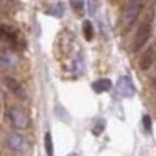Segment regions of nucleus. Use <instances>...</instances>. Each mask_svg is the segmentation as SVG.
I'll list each match as a JSON object with an SVG mask.
<instances>
[{"mask_svg":"<svg viewBox=\"0 0 156 156\" xmlns=\"http://www.w3.org/2000/svg\"><path fill=\"white\" fill-rule=\"evenodd\" d=\"M115 89H117V92H119L122 97H126V98L133 97L136 94V87H134V84H133V81H131L129 76L119 78V81H117V84H115Z\"/></svg>","mask_w":156,"mask_h":156,"instance_id":"39448f33","label":"nucleus"},{"mask_svg":"<svg viewBox=\"0 0 156 156\" xmlns=\"http://www.w3.org/2000/svg\"><path fill=\"white\" fill-rule=\"evenodd\" d=\"M64 11H66V5H64L62 2H58L55 6H51L48 9L47 14H51V16H56V17H61L64 14Z\"/></svg>","mask_w":156,"mask_h":156,"instance_id":"9b49d317","label":"nucleus"},{"mask_svg":"<svg viewBox=\"0 0 156 156\" xmlns=\"http://www.w3.org/2000/svg\"><path fill=\"white\" fill-rule=\"evenodd\" d=\"M105 126H106V120L105 119H98L94 126H92V134L94 136H100L103 131H105Z\"/></svg>","mask_w":156,"mask_h":156,"instance_id":"ddd939ff","label":"nucleus"},{"mask_svg":"<svg viewBox=\"0 0 156 156\" xmlns=\"http://www.w3.org/2000/svg\"><path fill=\"white\" fill-rule=\"evenodd\" d=\"M142 6H144V0H129V3L123 12V25L125 27H129L139 16V12L142 11Z\"/></svg>","mask_w":156,"mask_h":156,"instance_id":"7ed1b4c3","label":"nucleus"},{"mask_svg":"<svg viewBox=\"0 0 156 156\" xmlns=\"http://www.w3.org/2000/svg\"><path fill=\"white\" fill-rule=\"evenodd\" d=\"M86 3H87V12L90 16H95L100 8V0H87Z\"/></svg>","mask_w":156,"mask_h":156,"instance_id":"4468645a","label":"nucleus"},{"mask_svg":"<svg viewBox=\"0 0 156 156\" xmlns=\"http://www.w3.org/2000/svg\"><path fill=\"white\" fill-rule=\"evenodd\" d=\"M5 142H6V147L11 151H14V153H27L30 150L28 140L25 139L22 134H19V133H9L6 136Z\"/></svg>","mask_w":156,"mask_h":156,"instance_id":"f03ea898","label":"nucleus"},{"mask_svg":"<svg viewBox=\"0 0 156 156\" xmlns=\"http://www.w3.org/2000/svg\"><path fill=\"white\" fill-rule=\"evenodd\" d=\"M44 144H45V151H47V156H53V142H51V134H50V133H47V134H45Z\"/></svg>","mask_w":156,"mask_h":156,"instance_id":"2eb2a0df","label":"nucleus"},{"mask_svg":"<svg viewBox=\"0 0 156 156\" xmlns=\"http://www.w3.org/2000/svg\"><path fill=\"white\" fill-rule=\"evenodd\" d=\"M70 156H78V154H70Z\"/></svg>","mask_w":156,"mask_h":156,"instance_id":"6ab92c4d","label":"nucleus"},{"mask_svg":"<svg viewBox=\"0 0 156 156\" xmlns=\"http://www.w3.org/2000/svg\"><path fill=\"white\" fill-rule=\"evenodd\" d=\"M142 125H144V129L145 131H151V119H150V115L145 114L144 117H142Z\"/></svg>","mask_w":156,"mask_h":156,"instance_id":"f3484780","label":"nucleus"},{"mask_svg":"<svg viewBox=\"0 0 156 156\" xmlns=\"http://www.w3.org/2000/svg\"><path fill=\"white\" fill-rule=\"evenodd\" d=\"M5 86L8 87V90L11 94H14L17 97H23V90H22V84L16 80V78H12V76H8L5 78Z\"/></svg>","mask_w":156,"mask_h":156,"instance_id":"6e6552de","label":"nucleus"},{"mask_svg":"<svg viewBox=\"0 0 156 156\" xmlns=\"http://www.w3.org/2000/svg\"><path fill=\"white\" fill-rule=\"evenodd\" d=\"M153 84H154V87H156V76L153 78Z\"/></svg>","mask_w":156,"mask_h":156,"instance_id":"a211bd4d","label":"nucleus"},{"mask_svg":"<svg viewBox=\"0 0 156 156\" xmlns=\"http://www.w3.org/2000/svg\"><path fill=\"white\" fill-rule=\"evenodd\" d=\"M6 115H8L11 125L14 126L16 129H27L30 126V119H28L27 112H25L22 108H19V106H11L8 109Z\"/></svg>","mask_w":156,"mask_h":156,"instance_id":"f257e3e1","label":"nucleus"},{"mask_svg":"<svg viewBox=\"0 0 156 156\" xmlns=\"http://www.w3.org/2000/svg\"><path fill=\"white\" fill-rule=\"evenodd\" d=\"M83 70H84V55L80 53L72 62V72L75 75H80V73H83Z\"/></svg>","mask_w":156,"mask_h":156,"instance_id":"9d476101","label":"nucleus"},{"mask_svg":"<svg viewBox=\"0 0 156 156\" xmlns=\"http://www.w3.org/2000/svg\"><path fill=\"white\" fill-rule=\"evenodd\" d=\"M111 87H112V84H111V81L108 80V78H100V80L92 83V89H94V92H97V94L108 92Z\"/></svg>","mask_w":156,"mask_h":156,"instance_id":"1a4fd4ad","label":"nucleus"},{"mask_svg":"<svg viewBox=\"0 0 156 156\" xmlns=\"http://www.w3.org/2000/svg\"><path fill=\"white\" fill-rule=\"evenodd\" d=\"M86 5V0H70V6L75 12H81Z\"/></svg>","mask_w":156,"mask_h":156,"instance_id":"dca6fc26","label":"nucleus"},{"mask_svg":"<svg viewBox=\"0 0 156 156\" xmlns=\"http://www.w3.org/2000/svg\"><path fill=\"white\" fill-rule=\"evenodd\" d=\"M17 62V58L16 55L12 53L9 48H3L2 50V55H0V66H2L3 70H9L16 66Z\"/></svg>","mask_w":156,"mask_h":156,"instance_id":"423d86ee","label":"nucleus"},{"mask_svg":"<svg viewBox=\"0 0 156 156\" xmlns=\"http://www.w3.org/2000/svg\"><path fill=\"white\" fill-rule=\"evenodd\" d=\"M151 34V23L150 20H144L140 23V27L137 28V33H136V37H134V44H133V48L137 51L144 47L148 41V37Z\"/></svg>","mask_w":156,"mask_h":156,"instance_id":"20e7f679","label":"nucleus"},{"mask_svg":"<svg viewBox=\"0 0 156 156\" xmlns=\"http://www.w3.org/2000/svg\"><path fill=\"white\" fill-rule=\"evenodd\" d=\"M154 58H156V48H148L144 55L140 56V61H139V67L142 70H147L153 66L154 62Z\"/></svg>","mask_w":156,"mask_h":156,"instance_id":"0eeeda50","label":"nucleus"},{"mask_svg":"<svg viewBox=\"0 0 156 156\" xmlns=\"http://www.w3.org/2000/svg\"><path fill=\"white\" fill-rule=\"evenodd\" d=\"M83 34H84V39L86 41H90L94 37V27L89 20H84L83 22Z\"/></svg>","mask_w":156,"mask_h":156,"instance_id":"f8f14e48","label":"nucleus"}]
</instances>
